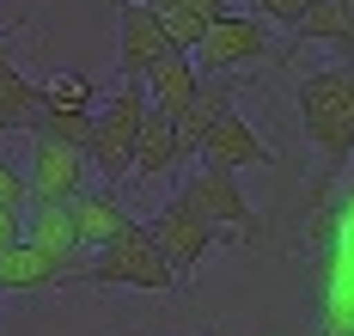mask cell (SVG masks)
Returning <instances> with one entry per match:
<instances>
[{
  "mask_svg": "<svg viewBox=\"0 0 354 336\" xmlns=\"http://www.w3.org/2000/svg\"><path fill=\"white\" fill-rule=\"evenodd\" d=\"M299 122L312 135V147L342 165L354 153V68H324L299 86Z\"/></svg>",
  "mask_w": 354,
  "mask_h": 336,
  "instance_id": "obj_1",
  "label": "cell"
},
{
  "mask_svg": "<svg viewBox=\"0 0 354 336\" xmlns=\"http://www.w3.org/2000/svg\"><path fill=\"white\" fill-rule=\"evenodd\" d=\"M86 281H98V288H141V294H177V269L165 263L159 239L147 226H129L122 239H110L104 257L86 269Z\"/></svg>",
  "mask_w": 354,
  "mask_h": 336,
  "instance_id": "obj_2",
  "label": "cell"
},
{
  "mask_svg": "<svg viewBox=\"0 0 354 336\" xmlns=\"http://www.w3.org/2000/svg\"><path fill=\"white\" fill-rule=\"evenodd\" d=\"M141 116H147V92H141V80H129V86L110 98L104 111H98V129H92V147H86V159H98V171H104V178H122V171H135Z\"/></svg>",
  "mask_w": 354,
  "mask_h": 336,
  "instance_id": "obj_3",
  "label": "cell"
},
{
  "mask_svg": "<svg viewBox=\"0 0 354 336\" xmlns=\"http://www.w3.org/2000/svg\"><path fill=\"white\" fill-rule=\"evenodd\" d=\"M196 214L208 226H239V232H250L257 245H263V221H257V208L245 202V189L232 184V171H220V165H208V171H196L189 184L177 189Z\"/></svg>",
  "mask_w": 354,
  "mask_h": 336,
  "instance_id": "obj_4",
  "label": "cell"
},
{
  "mask_svg": "<svg viewBox=\"0 0 354 336\" xmlns=\"http://www.w3.org/2000/svg\"><path fill=\"white\" fill-rule=\"evenodd\" d=\"M263 55H269V37H263V25L245 19V12H220L208 31L196 37V68H208V74H232V68L263 62Z\"/></svg>",
  "mask_w": 354,
  "mask_h": 336,
  "instance_id": "obj_5",
  "label": "cell"
},
{
  "mask_svg": "<svg viewBox=\"0 0 354 336\" xmlns=\"http://www.w3.org/2000/svg\"><path fill=\"white\" fill-rule=\"evenodd\" d=\"M177 37L165 31V19L153 12V6H141V0H122L116 6V62H122V74L141 80L159 55H171Z\"/></svg>",
  "mask_w": 354,
  "mask_h": 336,
  "instance_id": "obj_6",
  "label": "cell"
},
{
  "mask_svg": "<svg viewBox=\"0 0 354 336\" xmlns=\"http://www.w3.org/2000/svg\"><path fill=\"white\" fill-rule=\"evenodd\" d=\"M153 239H159V251H165V263H171L177 275H196L202 269V257L214 251V226L183 202V196H171L165 208H159V221L147 226Z\"/></svg>",
  "mask_w": 354,
  "mask_h": 336,
  "instance_id": "obj_7",
  "label": "cell"
},
{
  "mask_svg": "<svg viewBox=\"0 0 354 336\" xmlns=\"http://www.w3.org/2000/svg\"><path fill=\"white\" fill-rule=\"evenodd\" d=\"M31 202H73L86 189V147L31 135Z\"/></svg>",
  "mask_w": 354,
  "mask_h": 336,
  "instance_id": "obj_8",
  "label": "cell"
},
{
  "mask_svg": "<svg viewBox=\"0 0 354 336\" xmlns=\"http://www.w3.org/2000/svg\"><path fill=\"white\" fill-rule=\"evenodd\" d=\"M68 275H80V263L55 257V251H43L31 239L0 245V294H37V288H55V281H68Z\"/></svg>",
  "mask_w": 354,
  "mask_h": 336,
  "instance_id": "obj_9",
  "label": "cell"
},
{
  "mask_svg": "<svg viewBox=\"0 0 354 336\" xmlns=\"http://www.w3.org/2000/svg\"><path fill=\"white\" fill-rule=\"evenodd\" d=\"M141 80H147V98H153V111L171 116V122L189 111V98H196V86H202V80H196V55H189V49L159 55V62H153Z\"/></svg>",
  "mask_w": 354,
  "mask_h": 336,
  "instance_id": "obj_10",
  "label": "cell"
},
{
  "mask_svg": "<svg viewBox=\"0 0 354 336\" xmlns=\"http://www.w3.org/2000/svg\"><path fill=\"white\" fill-rule=\"evenodd\" d=\"M202 159H208V165H220V171H239V165H269V147H263V135H257V129H250L245 116H220V122H214L208 135H202Z\"/></svg>",
  "mask_w": 354,
  "mask_h": 336,
  "instance_id": "obj_11",
  "label": "cell"
},
{
  "mask_svg": "<svg viewBox=\"0 0 354 336\" xmlns=\"http://www.w3.org/2000/svg\"><path fill=\"white\" fill-rule=\"evenodd\" d=\"M25 239L43 245V251H55V257L80 263V226H73V202H31V214H25Z\"/></svg>",
  "mask_w": 354,
  "mask_h": 336,
  "instance_id": "obj_12",
  "label": "cell"
},
{
  "mask_svg": "<svg viewBox=\"0 0 354 336\" xmlns=\"http://www.w3.org/2000/svg\"><path fill=\"white\" fill-rule=\"evenodd\" d=\"M177 159H183V147H177V122H171V116H159L153 104H147L141 141H135V171H141V178H165Z\"/></svg>",
  "mask_w": 354,
  "mask_h": 336,
  "instance_id": "obj_13",
  "label": "cell"
},
{
  "mask_svg": "<svg viewBox=\"0 0 354 336\" xmlns=\"http://www.w3.org/2000/svg\"><path fill=\"white\" fill-rule=\"evenodd\" d=\"M141 6H153L165 19V31L177 37V49H196V37L226 12V0H141Z\"/></svg>",
  "mask_w": 354,
  "mask_h": 336,
  "instance_id": "obj_14",
  "label": "cell"
},
{
  "mask_svg": "<svg viewBox=\"0 0 354 336\" xmlns=\"http://www.w3.org/2000/svg\"><path fill=\"white\" fill-rule=\"evenodd\" d=\"M226 111H232V86H226V80H220V86H196L189 111L177 116V147L196 153V147H202V135H208V129H214Z\"/></svg>",
  "mask_w": 354,
  "mask_h": 336,
  "instance_id": "obj_15",
  "label": "cell"
},
{
  "mask_svg": "<svg viewBox=\"0 0 354 336\" xmlns=\"http://www.w3.org/2000/svg\"><path fill=\"white\" fill-rule=\"evenodd\" d=\"M73 226H80V245H110V239H122L135 221L122 214L116 196H73Z\"/></svg>",
  "mask_w": 354,
  "mask_h": 336,
  "instance_id": "obj_16",
  "label": "cell"
},
{
  "mask_svg": "<svg viewBox=\"0 0 354 336\" xmlns=\"http://www.w3.org/2000/svg\"><path fill=\"white\" fill-rule=\"evenodd\" d=\"M25 129H31V135H49V141H68V147H92L98 111H62V104H43Z\"/></svg>",
  "mask_w": 354,
  "mask_h": 336,
  "instance_id": "obj_17",
  "label": "cell"
},
{
  "mask_svg": "<svg viewBox=\"0 0 354 336\" xmlns=\"http://www.w3.org/2000/svg\"><path fill=\"white\" fill-rule=\"evenodd\" d=\"M348 25H354V0H312V6H306V19H299L293 31H299V37H312V43H336V49H342Z\"/></svg>",
  "mask_w": 354,
  "mask_h": 336,
  "instance_id": "obj_18",
  "label": "cell"
},
{
  "mask_svg": "<svg viewBox=\"0 0 354 336\" xmlns=\"http://www.w3.org/2000/svg\"><path fill=\"white\" fill-rule=\"evenodd\" d=\"M43 104H62V111H92V80H86V74H49Z\"/></svg>",
  "mask_w": 354,
  "mask_h": 336,
  "instance_id": "obj_19",
  "label": "cell"
},
{
  "mask_svg": "<svg viewBox=\"0 0 354 336\" xmlns=\"http://www.w3.org/2000/svg\"><path fill=\"white\" fill-rule=\"evenodd\" d=\"M0 202H12V208L31 202V178H25L19 165H6V159H0Z\"/></svg>",
  "mask_w": 354,
  "mask_h": 336,
  "instance_id": "obj_20",
  "label": "cell"
},
{
  "mask_svg": "<svg viewBox=\"0 0 354 336\" xmlns=\"http://www.w3.org/2000/svg\"><path fill=\"white\" fill-rule=\"evenodd\" d=\"M250 6H257V12H269V19H281V25H299L312 0H250Z\"/></svg>",
  "mask_w": 354,
  "mask_h": 336,
  "instance_id": "obj_21",
  "label": "cell"
},
{
  "mask_svg": "<svg viewBox=\"0 0 354 336\" xmlns=\"http://www.w3.org/2000/svg\"><path fill=\"white\" fill-rule=\"evenodd\" d=\"M19 239H25V208L0 202V245H19Z\"/></svg>",
  "mask_w": 354,
  "mask_h": 336,
  "instance_id": "obj_22",
  "label": "cell"
},
{
  "mask_svg": "<svg viewBox=\"0 0 354 336\" xmlns=\"http://www.w3.org/2000/svg\"><path fill=\"white\" fill-rule=\"evenodd\" d=\"M342 55H354V25H348V37H342Z\"/></svg>",
  "mask_w": 354,
  "mask_h": 336,
  "instance_id": "obj_23",
  "label": "cell"
},
{
  "mask_svg": "<svg viewBox=\"0 0 354 336\" xmlns=\"http://www.w3.org/2000/svg\"><path fill=\"white\" fill-rule=\"evenodd\" d=\"M348 159H354V153H348ZM348 189H354V165H348Z\"/></svg>",
  "mask_w": 354,
  "mask_h": 336,
  "instance_id": "obj_24",
  "label": "cell"
}]
</instances>
